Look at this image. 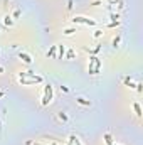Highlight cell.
Wrapping results in <instances>:
<instances>
[{
  "label": "cell",
  "mask_w": 143,
  "mask_h": 145,
  "mask_svg": "<svg viewBox=\"0 0 143 145\" xmlns=\"http://www.w3.org/2000/svg\"><path fill=\"white\" fill-rule=\"evenodd\" d=\"M87 71L91 72V74H98L101 71V59L96 56H91L89 57V67H87Z\"/></svg>",
  "instance_id": "6da1fadb"
},
{
  "label": "cell",
  "mask_w": 143,
  "mask_h": 145,
  "mask_svg": "<svg viewBox=\"0 0 143 145\" xmlns=\"http://www.w3.org/2000/svg\"><path fill=\"white\" fill-rule=\"evenodd\" d=\"M50 101H52V86H50V84H45V88H44V96H42V106L49 105Z\"/></svg>",
  "instance_id": "7a4b0ae2"
},
{
  "label": "cell",
  "mask_w": 143,
  "mask_h": 145,
  "mask_svg": "<svg viewBox=\"0 0 143 145\" xmlns=\"http://www.w3.org/2000/svg\"><path fill=\"white\" fill-rule=\"evenodd\" d=\"M42 78H40V76H32V78H20V83L22 84H34V83H42Z\"/></svg>",
  "instance_id": "3957f363"
},
{
  "label": "cell",
  "mask_w": 143,
  "mask_h": 145,
  "mask_svg": "<svg viewBox=\"0 0 143 145\" xmlns=\"http://www.w3.org/2000/svg\"><path fill=\"white\" fill-rule=\"evenodd\" d=\"M72 22L74 24H84V25H96V22L93 19H86V17H74Z\"/></svg>",
  "instance_id": "277c9868"
},
{
  "label": "cell",
  "mask_w": 143,
  "mask_h": 145,
  "mask_svg": "<svg viewBox=\"0 0 143 145\" xmlns=\"http://www.w3.org/2000/svg\"><path fill=\"white\" fill-rule=\"evenodd\" d=\"M19 57H20V59L24 61V62H27V64H30V62H32V57L29 56V54H25V52H20V54H19Z\"/></svg>",
  "instance_id": "5b68a950"
},
{
  "label": "cell",
  "mask_w": 143,
  "mask_h": 145,
  "mask_svg": "<svg viewBox=\"0 0 143 145\" xmlns=\"http://www.w3.org/2000/svg\"><path fill=\"white\" fill-rule=\"evenodd\" d=\"M67 145H81V142H79V138H77L76 135H71V137H69Z\"/></svg>",
  "instance_id": "8992f818"
},
{
  "label": "cell",
  "mask_w": 143,
  "mask_h": 145,
  "mask_svg": "<svg viewBox=\"0 0 143 145\" xmlns=\"http://www.w3.org/2000/svg\"><path fill=\"white\" fill-rule=\"evenodd\" d=\"M133 108H135V113H136V116L140 118V116H141V106H140V103H133Z\"/></svg>",
  "instance_id": "52a82bcc"
},
{
  "label": "cell",
  "mask_w": 143,
  "mask_h": 145,
  "mask_svg": "<svg viewBox=\"0 0 143 145\" xmlns=\"http://www.w3.org/2000/svg\"><path fill=\"white\" fill-rule=\"evenodd\" d=\"M76 101L79 103V105H84V106H89L91 105V101H87V99H84V98H77Z\"/></svg>",
  "instance_id": "ba28073f"
},
{
  "label": "cell",
  "mask_w": 143,
  "mask_h": 145,
  "mask_svg": "<svg viewBox=\"0 0 143 145\" xmlns=\"http://www.w3.org/2000/svg\"><path fill=\"white\" fill-rule=\"evenodd\" d=\"M104 142L108 143V145H113V138H111V135H109V133L104 135Z\"/></svg>",
  "instance_id": "9c48e42d"
},
{
  "label": "cell",
  "mask_w": 143,
  "mask_h": 145,
  "mask_svg": "<svg viewBox=\"0 0 143 145\" xmlns=\"http://www.w3.org/2000/svg\"><path fill=\"white\" fill-rule=\"evenodd\" d=\"M64 51H66V49H64V46L61 44V46H59V56H57V59H61V57L64 56Z\"/></svg>",
  "instance_id": "30bf717a"
},
{
  "label": "cell",
  "mask_w": 143,
  "mask_h": 145,
  "mask_svg": "<svg viewBox=\"0 0 143 145\" xmlns=\"http://www.w3.org/2000/svg\"><path fill=\"white\" fill-rule=\"evenodd\" d=\"M74 32H76L74 27H72V29H66V30H64V34H66V35H71V34H74Z\"/></svg>",
  "instance_id": "8fae6325"
},
{
  "label": "cell",
  "mask_w": 143,
  "mask_h": 145,
  "mask_svg": "<svg viewBox=\"0 0 143 145\" xmlns=\"http://www.w3.org/2000/svg\"><path fill=\"white\" fill-rule=\"evenodd\" d=\"M56 47H57V46H52V47H50V51L47 52V57H49V56H54V54H56Z\"/></svg>",
  "instance_id": "7c38bea8"
},
{
  "label": "cell",
  "mask_w": 143,
  "mask_h": 145,
  "mask_svg": "<svg viewBox=\"0 0 143 145\" xmlns=\"http://www.w3.org/2000/svg\"><path fill=\"white\" fill-rule=\"evenodd\" d=\"M5 24H7V25H12V24H13V20H12V17H8V15L5 17Z\"/></svg>",
  "instance_id": "4fadbf2b"
},
{
  "label": "cell",
  "mask_w": 143,
  "mask_h": 145,
  "mask_svg": "<svg viewBox=\"0 0 143 145\" xmlns=\"http://www.w3.org/2000/svg\"><path fill=\"white\" fill-rule=\"evenodd\" d=\"M59 118H61V120H64V121H66V120H67V116H66V115H64V113L61 111V113H59Z\"/></svg>",
  "instance_id": "5bb4252c"
},
{
  "label": "cell",
  "mask_w": 143,
  "mask_h": 145,
  "mask_svg": "<svg viewBox=\"0 0 143 145\" xmlns=\"http://www.w3.org/2000/svg\"><path fill=\"white\" fill-rule=\"evenodd\" d=\"M118 44H119V37H116V39H114V40H113V47H116V46H118Z\"/></svg>",
  "instance_id": "9a60e30c"
}]
</instances>
